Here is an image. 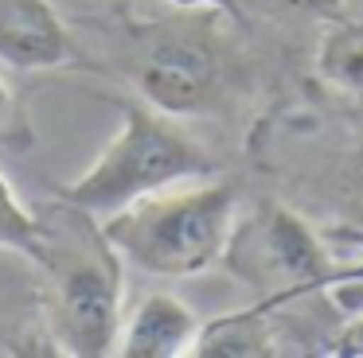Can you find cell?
<instances>
[{
    "instance_id": "cell-1",
    "label": "cell",
    "mask_w": 363,
    "mask_h": 358,
    "mask_svg": "<svg viewBox=\"0 0 363 358\" xmlns=\"http://www.w3.org/2000/svg\"><path fill=\"white\" fill-rule=\"evenodd\" d=\"M74 28L71 70H90L125 86L133 98L180 121L219 117L250 86L246 20L219 8H176L82 16Z\"/></svg>"
},
{
    "instance_id": "cell-2",
    "label": "cell",
    "mask_w": 363,
    "mask_h": 358,
    "mask_svg": "<svg viewBox=\"0 0 363 358\" xmlns=\"http://www.w3.org/2000/svg\"><path fill=\"white\" fill-rule=\"evenodd\" d=\"M40 304L55 354L106 358L118 350L125 319V261L102 218L67 199L40 202Z\"/></svg>"
},
{
    "instance_id": "cell-3",
    "label": "cell",
    "mask_w": 363,
    "mask_h": 358,
    "mask_svg": "<svg viewBox=\"0 0 363 358\" xmlns=\"http://www.w3.org/2000/svg\"><path fill=\"white\" fill-rule=\"evenodd\" d=\"M242 214V187L227 175H199L160 187L102 218L121 261L157 280H188L223 265Z\"/></svg>"
},
{
    "instance_id": "cell-4",
    "label": "cell",
    "mask_w": 363,
    "mask_h": 358,
    "mask_svg": "<svg viewBox=\"0 0 363 358\" xmlns=\"http://www.w3.org/2000/svg\"><path fill=\"white\" fill-rule=\"evenodd\" d=\"M121 109V125L106 148L71 179L59 183L55 195L90 214L106 218L160 187L184 183V179L215 175L223 160L180 125V117H168L141 98H113Z\"/></svg>"
},
{
    "instance_id": "cell-5",
    "label": "cell",
    "mask_w": 363,
    "mask_h": 358,
    "mask_svg": "<svg viewBox=\"0 0 363 358\" xmlns=\"http://www.w3.org/2000/svg\"><path fill=\"white\" fill-rule=\"evenodd\" d=\"M223 265L250 284L258 300L285 304L332 288L340 261L328 253V238L320 230H313L285 202L269 199L238 214Z\"/></svg>"
},
{
    "instance_id": "cell-6",
    "label": "cell",
    "mask_w": 363,
    "mask_h": 358,
    "mask_svg": "<svg viewBox=\"0 0 363 358\" xmlns=\"http://www.w3.org/2000/svg\"><path fill=\"white\" fill-rule=\"evenodd\" d=\"M0 62L16 74L71 70L74 28L55 0H0Z\"/></svg>"
},
{
    "instance_id": "cell-7",
    "label": "cell",
    "mask_w": 363,
    "mask_h": 358,
    "mask_svg": "<svg viewBox=\"0 0 363 358\" xmlns=\"http://www.w3.org/2000/svg\"><path fill=\"white\" fill-rule=\"evenodd\" d=\"M203 319L176 292H145L121 319V358H184L196 350Z\"/></svg>"
},
{
    "instance_id": "cell-8",
    "label": "cell",
    "mask_w": 363,
    "mask_h": 358,
    "mask_svg": "<svg viewBox=\"0 0 363 358\" xmlns=\"http://www.w3.org/2000/svg\"><path fill=\"white\" fill-rule=\"evenodd\" d=\"M40 265L0 246V350L9 354H55L40 304Z\"/></svg>"
},
{
    "instance_id": "cell-9",
    "label": "cell",
    "mask_w": 363,
    "mask_h": 358,
    "mask_svg": "<svg viewBox=\"0 0 363 358\" xmlns=\"http://www.w3.org/2000/svg\"><path fill=\"white\" fill-rule=\"evenodd\" d=\"M196 358H269L281 354L274 316L266 304L254 300L242 311H223L215 319H203L196 339Z\"/></svg>"
},
{
    "instance_id": "cell-10",
    "label": "cell",
    "mask_w": 363,
    "mask_h": 358,
    "mask_svg": "<svg viewBox=\"0 0 363 358\" xmlns=\"http://www.w3.org/2000/svg\"><path fill=\"white\" fill-rule=\"evenodd\" d=\"M316 78L340 98L363 101V20H336L324 23L316 39Z\"/></svg>"
},
{
    "instance_id": "cell-11",
    "label": "cell",
    "mask_w": 363,
    "mask_h": 358,
    "mask_svg": "<svg viewBox=\"0 0 363 358\" xmlns=\"http://www.w3.org/2000/svg\"><path fill=\"white\" fill-rule=\"evenodd\" d=\"M40 207H28L16 195V187L0 175V246L16 249L24 257H35L40 249Z\"/></svg>"
},
{
    "instance_id": "cell-12",
    "label": "cell",
    "mask_w": 363,
    "mask_h": 358,
    "mask_svg": "<svg viewBox=\"0 0 363 358\" xmlns=\"http://www.w3.org/2000/svg\"><path fill=\"white\" fill-rule=\"evenodd\" d=\"M28 148H35L32 117H28L24 98L0 74V152H28Z\"/></svg>"
},
{
    "instance_id": "cell-13",
    "label": "cell",
    "mask_w": 363,
    "mask_h": 358,
    "mask_svg": "<svg viewBox=\"0 0 363 358\" xmlns=\"http://www.w3.org/2000/svg\"><path fill=\"white\" fill-rule=\"evenodd\" d=\"M324 238L328 241H344V246H352L355 261H340L336 265V277H332V292L336 288H363V226L359 222H332L328 230H324Z\"/></svg>"
},
{
    "instance_id": "cell-14",
    "label": "cell",
    "mask_w": 363,
    "mask_h": 358,
    "mask_svg": "<svg viewBox=\"0 0 363 358\" xmlns=\"http://www.w3.org/2000/svg\"><path fill=\"white\" fill-rule=\"evenodd\" d=\"M246 4H262L266 12L274 16H297V20H336V16H344V4L347 0H242Z\"/></svg>"
},
{
    "instance_id": "cell-15",
    "label": "cell",
    "mask_w": 363,
    "mask_h": 358,
    "mask_svg": "<svg viewBox=\"0 0 363 358\" xmlns=\"http://www.w3.org/2000/svg\"><path fill=\"white\" fill-rule=\"evenodd\" d=\"M332 354L336 358H363V311L359 316H347L344 323H340Z\"/></svg>"
},
{
    "instance_id": "cell-16",
    "label": "cell",
    "mask_w": 363,
    "mask_h": 358,
    "mask_svg": "<svg viewBox=\"0 0 363 358\" xmlns=\"http://www.w3.org/2000/svg\"><path fill=\"white\" fill-rule=\"evenodd\" d=\"M160 4H176V8H219V12H230L238 20H246L242 0H160Z\"/></svg>"
},
{
    "instance_id": "cell-17",
    "label": "cell",
    "mask_w": 363,
    "mask_h": 358,
    "mask_svg": "<svg viewBox=\"0 0 363 358\" xmlns=\"http://www.w3.org/2000/svg\"><path fill=\"white\" fill-rule=\"evenodd\" d=\"M355 222H359V226H363V214H359V218H355Z\"/></svg>"
}]
</instances>
